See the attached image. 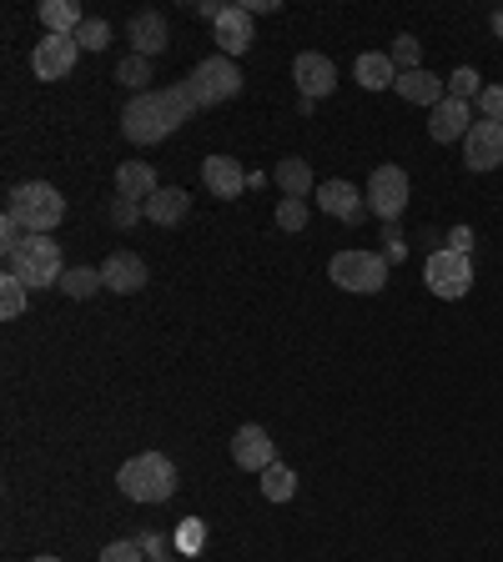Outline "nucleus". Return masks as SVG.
I'll return each mask as SVG.
<instances>
[{
    "label": "nucleus",
    "mask_w": 503,
    "mask_h": 562,
    "mask_svg": "<svg viewBox=\"0 0 503 562\" xmlns=\"http://www.w3.org/2000/svg\"><path fill=\"white\" fill-rule=\"evenodd\" d=\"M449 96L453 101H474V96H483V80H478V71L474 66H458L449 76Z\"/></svg>",
    "instance_id": "nucleus-30"
},
{
    "label": "nucleus",
    "mask_w": 503,
    "mask_h": 562,
    "mask_svg": "<svg viewBox=\"0 0 503 562\" xmlns=\"http://www.w3.org/2000/svg\"><path fill=\"white\" fill-rule=\"evenodd\" d=\"M76 61H81L76 36H46V40H36V51H30L36 80H66Z\"/></svg>",
    "instance_id": "nucleus-9"
},
{
    "label": "nucleus",
    "mask_w": 503,
    "mask_h": 562,
    "mask_svg": "<svg viewBox=\"0 0 503 562\" xmlns=\"http://www.w3.org/2000/svg\"><path fill=\"white\" fill-rule=\"evenodd\" d=\"M312 197H318V207L328 211V216H338V222H347V226H358L363 216H368V197H363L353 182H343V176H338V182H318Z\"/></svg>",
    "instance_id": "nucleus-11"
},
{
    "label": "nucleus",
    "mask_w": 503,
    "mask_h": 562,
    "mask_svg": "<svg viewBox=\"0 0 503 562\" xmlns=\"http://www.w3.org/2000/svg\"><path fill=\"white\" fill-rule=\"evenodd\" d=\"M493 36L503 40V11H493Z\"/></svg>",
    "instance_id": "nucleus-41"
},
{
    "label": "nucleus",
    "mask_w": 503,
    "mask_h": 562,
    "mask_svg": "<svg viewBox=\"0 0 503 562\" xmlns=\"http://www.w3.org/2000/svg\"><path fill=\"white\" fill-rule=\"evenodd\" d=\"M278 226H282V232H303V226H307V201L282 197L278 201Z\"/></svg>",
    "instance_id": "nucleus-33"
},
{
    "label": "nucleus",
    "mask_w": 503,
    "mask_h": 562,
    "mask_svg": "<svg viewBox=\"0 0 503 562\" xmlns=\"http://www.w3.org/2000/svg\"><path fill=\"white\" fill-rule=\"evenodd\" d=\"M388 55H393L397 76H403V71H424V46H418V36H397Z\"/></svg>",
    "instance_id": "nucleus-29"
},
{
    "label": "nucleus",
    "mask_w": 503,
    "mask_h": 562,
    "mask_svg": "<svg viewBox=\"0 0 503 562\" xmlns=\"http://www.w3.org/2000/svg\"><path fill=\"white\" fill-rule=\"evenodd\" d=\"M449 251H464V257H468V251H474V232H468V226H453V232H449Z\"/></svg>",
    "instance_id": "nucleus-40"
},
{
    "label": "nucleus",
    "mask_w": 503,
    "mask_h": 562,
    "mask_svg": "<svg viewBox=\"0 0 503 562\" xmlns=\"http://www.w3.org/2000/svg\"><path fill=\"white\" fill-rule=\"evenodd\" d=\"M5 211L26 226V236H51L61 226V216H66V201H61V191L51 182H26L5 197Z\"/></svg>",
    "instance_id": "nucleus-3"
},
{
    "label": "nucleus",
    "mask_w": 503,
    "mask_h": 562,
    "mask_svg": "<svg viewBox=\"0 0 503 562\" xmlns=\"http://www.w3.org/2000/svg\"><path fill=\"white\" fill-rule=\"evenodd\" d=\"M192 211V197H186L182 186H161L157 197L146 201V216H151V226H176Z\"/></svg>",
    "instance_id": "nucleus-24"
},
{
    "label": "nucleus",
    "mask_w": 503,
    "mask_h": 562,
    "mask_svg": "<svg viewBox=\"0 0 503 562\" xmlns=\"http://www.w3.org/2000/svg\"><path fill=\"white\" fill-rule=\"evenodd\" d=\"M353 80H358L363 91H388V86H397V66L388 51H363L358 61H353Z\"/></svg>",
    "instance_id": "nucleus-21"
},
{
    "label": "nucleus",
    "mask_w": 503,
    "mask_h": 562,
    "mask_svg": "<svg viewBox=\"0 0 503 562\" xmlns=\"http://www.w3.org/2000/svg\"><path fill=\"white\" fill-rule=\"evenodd\" d=\"M136 548H142L146 558H167V537H157V533H136Z\"/></svg>",
    "instance_id": "nucleus-39"
},
{
    "label": "nucleus",
    "mask_w": 503,
    "mask_h": 562,
    "mask_svg": "<svg viewBox=\"0 0 503 562\" xmlns=\"http://www.w3.org/2000/svg\"><path fill=\"white\" fill-rule=\"evenodd\" d=\"M478 111H483V121H499V126H503V86H483Z\"/></svg>",
    "instance_id": "nucleus-37"
},
{
    "label": "nucleus",
    "mask_w": 503,
    "mask_h": 562,
    "mask_svg": "<svg viewBox=\"0 0 503 562\" xmlns=\"http://www.w3.org/2000/svg\"><path fill=\"white\" fill-rule=\"evenodd\" d=\"M116 80L126 86V91H136V96H146V86H151V61L146 55H121L116 61Z\"/></svg>",
    "instance_id": "nucleus-27"
},
{
    "label": "nucleus",
    "mask_w": 503,
    "mask_h": 562,
    "mask_svg": "<svg viewBox=\"0 0 503 562\" xmlns=\"http://www.w3.org/2000/svg\"><path fill=\"white\" fill-rule=\"evenodd\" d=\"M201 182H207V191H212L217 201H237L252 186V176L242 171V161H232V157H207L201 161Z\"/></svg>",
    "instance_id": "nucleus-15"
},
{
    "label": "nucleus",
    "mask_w": 503,
    "mask_h": 562,
    "mask_svg": "<svg viewBox=\"0 0 503 562\" xmlns=\"http://www.w3.org/2000/svg\"><path fill=\"white\" fill-rule=\"evenodd\" d=\"M30 562H61V558H51V552H46V558H30Z\"/></svg>",
    "instance_id": "nucleus-42"
},
{
    "label": "nucleus",
    "mask_w": 503,
    "mask_h": 562,
    "mask_svg": "<svg viewBox=\"0 0 503 562\" xmlns=\"http://www.w3.org/2000/svg\"><path fill=\"white\" fill-rule=\"evenodd\" d=\"M107 287L101 282V266H71L66 276H61V291H66L71 301H86V297H96V291Z\"/></svg>",
    "instance_id": "nucleus-26"
},
{
    "label": "nucleus",
    "mask_w": 503,
    "mask_h": 562,
    "mask_svg": "<svg viewBox=\"0 0 503 562\" xmlns=\"http://www.w3.org/2000/svg\"><path fill=\"white\" fill-rule=\"evenodd\" d=\"M107 216H111V226H116V232H132V226L146 216V207H142V201H126V197H116V201H111V207H107Z\"/></svg>",
    "instance_id": "nucleus-31"
},
{
    "label": "nucleus",
    "mask_w": 503,
    "mask_h": 562,
    "mask_svg": "<svg viewBox=\"0 0 503 562\" xmlns=\"http://www.w3.org/2000/svg\"><path fill=\"white\" fill-rule=\"evenodd\" d=\"M424 282H428V291L433 297H443V301H458V297H468V287H474V257H464V251H433L424 262Z\"/></svg>",
    "instance_id": "nucleus-7"
},
{
    "label": "nucleus",
    "mask_w": 503,
    "mask_h": 562,
    "mask_svg": "<svg viewBox=\"0 0 503 562\" xmlns=\"http://www.w3.org/2000/svg\"><path fill=\"white\" fill-rule=\"evenodd\" d=\"M212 40H217V55H247L252 51V11L247 5H226L222 15H217V26H212Z\"/></svg>",
    "instance_id": "nucleus-14"
},
{
    "label": "nucleus",
    "mask_w": 503,
    "mask_h": 562,
    "mask_svg": "<svg viewBox=\"0 0 503 562\" xmlns=\"http://www.w3.org/2000/svg\"><path fill=\"white\" fill-rule=\"evenodd\" d=\"M393 91L408 105H428V111H433L438 101H449V80H438L433 71H403Z\"/></svg>",
    "instance_id": "nucleus-19"
},
{
    "label": "nucleus",
    "mask_w": 503,
    "mask_h": 562,
    "mask_svg": "<svg viewBox=\"0 0 503 562\" xmlns=\"http://www.w3.org/2000/svg\"><path fill=\"white\" fill-rule=\"evenodd\" d=\"M292 80H297L303 101H322V96H332V86H338V66L318 51H303L292 61Z\"/></svg>",
    "instance_id": "nucleus-13"
},
{
    "label": "nucleus",
    "mask_w": 503,
    "mask_h": 562,
    "mask_svg": "<svg viewBox=\"0 0 503 562\" xmlns=\"http://www.w3.org/2000/svg\"><path fill=\"white\" fill-rule=\"evenodd\" d=\"M116 487L132 502H172L176 497V467L167 452H136L132 462H121Z\"/></svg>",
    "instance_id": "nucleus-2"
},
{
    "label": "nucleus",
    "mask_w": 503,
    "mask_h": 562,
    "mask_svg": "<svg viewBox=\"0 0 503 562\" xmlns=\"http://www.w3.org/2000/svg\"><path fill=\"white\" fill-rule=\"evenodd\" d=\"M368 211L372 216H383V226L388 222H397L403 211H408V201H413V182H408V171L403 166H378L368 176Z\"/></svg>",
    "instance_id": "nucleus-8"
},
{
    "label": "nucleus",
    "mask_w": 503,
    "mask_h": 562,
    "mask_svg": "<svg viewBox=\"0 0 503 562\" xmlns=\"http://www.w3.org/2000/svg\"><path fill=\"white\" fill-rule=\"evenodd\" d=\"M5 262H11V272L21 276L30 291H36V287H61V276H66L61 247H56L51 236H26V241H21Z\"/></svg>",
    "instance_id": "nucleus-5"
},
{
    "label": "nucleus",
    "mask_w": 503,
    "mask_h": 562,
    "mask_svg": "<svg viewBox=\"0 0 503 562\" xmlns=\"http://www.w3.org/2000/svg\"><path fill=\"white\" fill-rule=\"evenodd\" d=\"M201 537H207V527H201V517H182V527H176V548L182 552H197Z\"/></svg>",
    "instance_id": "nucleus-35"
},
{
    "label": "nucleus",
    "mask_w": 503,
    "mask_h": 562,
    "mask_svg": "<svg viewBox=\"0 0 503 562\" xmlns=\"http://www.w3.org/2000/svg\"><path fill=\"white\" fill-rule=\"evenodd\" d=\"M272 182L282 186V197H312V191H318V186H312V166H307L303 157H282L278 166H272Z\"/></svg>",
    "instance_id": "nucleus-23"
},
{
    "label": "nucleus",
    "mask_w": 503,
    "mask_h": 562,
    "mask_svg": "<svg viewBox=\"0 0 503 562\" xmlns=\"http://www.w3.org/2000/svg\"><path fill=\"white\" fill-rule=\"evenodd\" d=\"M262 477V497L267 502H292V492H297V472L287 467V462H272L267 472H257Z\"/></svg>",
    "instance_id": "nucleus-25"
},
{
    "label": "nucleus",
    "mask_w": 503,
    "mask_h": 562,
    "mask_svg": "<svg viewBox=\"0 0 503 562\" xmlns=\"http://www.w3.org/2000/svg\"><path fill=\"white\" fill-rule=\"evenodd\" d=\"M161 186H157V171H151V161H121L116 166V197L126 201H151Z\"/></svg>",
    "instance_id": "nucleus-20"
},
{
    "label": "nucleus",
    "mask_w": 503,
    "mask_h": 562,
    "mask_svg": "<svg viewBox=\"0 0 503 562\" xmlns=\"http://www.w3.org/2000/svg\"><path fill=\"white\" fill-rule=\"evenodd\" d=\"M101 282H107L116 297H132V291L146 287V262L136 251H111L107 262H101Z\"/></svg>",
    "instance_id": "nucleus-17"
},
{
    "label": "nucleus",
    "mask_w": 503,
    "mask_h": 562,
    "mask_svg": "<svg viewBox=\"0 0 503 562\" xmlns=\"http://www.w3.org/2000/svg\"><path fill=\"white\" fill-rule=\"evenodd\" d=\"M151 562H182V558H151Z\"/></svg>",
    "instance_id": "nucleus-43"
},
{
    "label": "nucleus",
    "mask_w": 503,
    "mask_h": 562,
    "mask_svg": "<svg viewBox=\"0 0 503 562\" xmlns=\"http://www.w3.org/2000/svg\"><path fill=\"white\" fill-rule=\"evenodd\" d=\"M126 36H132V51L136 55H161L167 46H172V30H167V15H157V11H142V15H132V26H126Z\"/></svg>",
    "instance_id": "nucleus-18"
},
{
    "label": "nucleus",
    "mask_w": 503,
    "mask_h": 562,
    "mask_svg": "<svg viewBox=\"0 0 503 562\" xmlns=\"http://www.w3.org/2000/svg\"><path fill=\"white\" fill-rule=\"evenodd\" d=\"M328 282L353 297H372L388 287V257L383 251H338L328 262Z\"/></svg>",
    "instance_id": "nucleus-4"
},
{
    "label": "nucleus",
    "mask_w": 503,
    "mask_h": 562,
    "mask_svg": "<svg viewBox=\"0 0 503 562\" xmlns=\"http://www.w3.org/2000/svg\"><path fill=\"white\" fill-rule=\"evenodd\" d=\"M232 462H237L242 472H267L272 462H278V442L267 437V427L247 422V427L232 432Z\"/></svg>",
    "instance_id": "nucleus-10"
},
{
    "label": "nucleus",
    "mask_w": 503,
    "mask_h": 562,
    "mask_svg": "<svg viewBox=\"0 0 503 562\" xmlns=\"http://www.w3.org/2000/svg\"><path fill=\"white\" fill-rule=\"evenodd\" d=\"M21 241H26V226H21V222L11 216V211H5V216H0V251L11 257V251L21 247Z\"/></svg>",
    "instance_id": "nucleus-36"
},
{
    "label": "nucleus",
    "mask_w": 503,
    "mask_h": 562,
    "mask_svg": "<svg viewBox=\"0 0 503 562\" xmlns=\"http://www.w3.org/2000/svg\"><path fill=\"white\" fill-rule=\"evenodd\" d=\"M76 46H81V51H107V46H111V26L91 15V21L76 30Z\"/></svg>",
    "instance_id": "nucleus-32"
},
{
    "label": "nucleus",
    "mask_w": 503,
    "mask_h": 562,
    "mask_svg": "<svg viewBox=\"0 0 503 562\" xmlns=\"http://www.w3.org/2000/svg\"><path fill=\"white\" fill-rule=\"evenodd\" d=\"M26 282H21V276L15 272H5L0 276V316H5V322H15V316L26 312Z\"/></svg>",
    "instance_id": "nucleus-28"
},
{
    "label": "nucleus",
    "mask_w": 503,
    "mask_h": 562,
    "mask_svg": "<svg viewBox=\"0 0 503 562\" xmlns=\"http://www.w3.org/2000/svg\"><path fill=\"white\" fill-rule=\"evenodd\" d=\"M464 161L468 171H499L503 166V126L499 121H474L464 136Z\"/></svg>",
    "instance_id": "nucleus-12"
},
{
    "label": "nucleus",
    "mask_w": 503,
    "mask_h": 562,
    "mask_svg": "<svg viewBox=\"0 0 503 562\" xmlns=\"http://www.w3.org/2000/svg\"><path fill=\"white\" fill-rule=\"evenodd\" d=\"M383 257H388V262H397V257H403V232H397V222L383 226Z\"/></svg>",
    "instance_id": "nucleus-38"
},
{
    "label": "nucleus",
    "mask_w": 503,
    "mask_h": 562,
    "mask_svg": "<svg viewBox=\"0 0 503 562\" xmlns=\"http://www.w3.org/2000/svg\"><path fill=\"white\" fill-rule=\"evenodd\" d=\"M192 111H197V101L186 96V86H157V91L126 101V111H121V132H126V141H136V146H157L172 132H182L186 121H192Z\"/></svg>",
    "instance_id": "nucleus-1"
},
{
    "label": "nucleus",
    "mask_w": 503,
    "mask_h": 562,
    "mask_svg": "<svg viewBox=\"0 0 503 562\" xmlns=\"http://www.w3.org/2000/svg\"><path fill=\"white\" fill-rule=\"evenodd\" d=\"M474 132V111H468V101H438L433 105V116H428V136H433L438 146H449V141H464V136Z\"/></svg>",
    "instance_id": "nucleus-16"
},
{
    "label": "nucleus",
    "mask_w": 503,
    "mask_h": 562,
    "mask_svg": "<svg viewBox=\"0 0 503 562\" xmlns=\"http://www.w3.org/2000/svg\"><path fill=\"white\" fill-rule=\"evenodd\" d=\"M36 15L46 21V30H51V36H76V30L91 21V15L81 11V0H40Z\"/></svg>",
    "instance_id": "nucleus-22"
},
{
    "label": "nucleus",
    "mask_w": 503,
    "mask_h": 562,
    "mask_svg": "<svg viewBox=\"0 0 503 562\" xmlns=\"http://www.w3.org/2000/svg\"><path fill=\"white\" fill-rule=\"evenodd\" d=\"M182 86H186V96H192V101H197V111H201V105L232 101V96L242 91V71H237V61H232V55H207V61H197V66H192V76H186Z\"/></svg>",
    "instance_id": "nucleus-6"
},
{
    "label": "nucleus",
    "mask_w": 503,
    "mask_h": 562,
    "mask_svg": "<svg viewBox=\"0 0 503 562\" xmlns=\"http://www.w3.org/2000/svg\"><path fill=\"white\" fill-rule=\"evenodd\" d=\"M96 562H151V558H146V552L136 548V537H121V542H107Z\"/></svg>",
    "instance_id": "nucleus-34"
}]
</instances>
